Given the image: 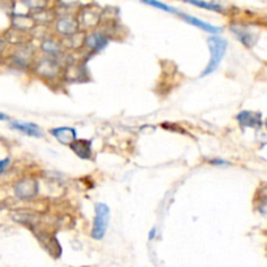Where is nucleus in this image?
I'll return each mask as SVG.
<instances>
[{
  "mask_svg": "<svg viewBox=\"0 0 267 267\" xmlns=\"http://www.w3.org/2000/svg\"><path fill=\"white\" fill-rule=\"evenodd\" d=\"M207 46L210 48V63L205 68V70L202 72L201 77L209 76L212 72H215L216 68L219 67L220 62L223 60L226 51H227V42L223 38L216 37V35H211L207 38Z\"/></svg>",
  "mask_w": 267,
  "mask_h": 267,
  "instance_id": "f257e3e1",
  "label": "nucleus"
},
{
  "mask_svg": "<svg viewBox=\"0 0 267 267\" xmlns=\"http://www.w3.org/2000/svg\"><path fill=\"white\" fill-rule=\"evenodd\" d=\"M110 207L106 203H97L94 224H93L92 237L94 240H102L110 224Z\"/></svg>",
  "mask_w": 267,
  "mask_h": 267,
  "instance_id": "f03ea898",
  "label": "nucleus"
},
{
  "mask_svg": "<svg viewBox=\"0 0 267 267\" xmlns=\"http://www.w3.org/2000/svg\"><path fill=\"white\" fill-rule=\"evenodd\" d=\"M15 193L20 200H32L38 193V181L33 177H25L15 185Z\"/></svg>",
  "mask_w": 267,
  "mask_h": 267,
  "instance_id": "7ed1b4c3",
  "label": "nucleus"
},
{
  "mask_svg": "<svg viewBox=\"0 0 267 267\" xmlns=\"http://www.w3.org/2000/svg\"><path fill=\"white\" fill-rule=\"evenodd\" d=\"M80 22L69 15L62 16L56 22V29L62 35H74L78 32Z\"/></svg>",
  "mask_w": 267,
  "mask_h": 267,
  "instance_id": "20e7f679",
  "label": "nucleus"
},
{
  "mask_svg": "<svg viewBox=\"0 0 267 267\" xmlns=\"http://www.w3.org/2000/svg\"><path fill=\"white\" fill-rule=\"evenodd\" d=\"M51 134L54 135L62 145H66V146H70L77 139L76 129L69 128V127H62V128L52 129Z\"/></svg>",
  "mask_w": 267,
  "mask_h": 267,
  "instance_id": "39448f33",
  "label": "nucleus"
},
{
  "mask_svg": "<svg viewBox=\"0 0 267 267\" xmlns=\"http://www.w3.org/2000/svg\"><path fill=\"white\" fill-rule=\"evenodd\" d=\"M59 64L51 58H44L42 59L37 66V72L40 74V76L48 77H55L56 74L59 73Z\"/></svg>",
  "mask_w": 267,
  "mask_h": 267,
  "instance_id": "423d86ee",
  "label": "nucleus"
},
{
  "mask_svg": "<svg viewBox=\"0 0 267 267\" xmlns=\"http://www.w3.org/2000/svg\"><path fill=\"white\" fill-rule=\"evenodd\" d=\"M70 149L74 151L77 157L82 158V159H90L92 158V142L88 139H76Z\"/></svg>",
  "mask_w": 267,
  "mask_h": 267,
  "instance_id": "0eeeda50",
  "label": "nucleus"
},
{
  "mask_svg": "<svg viewBox=\"0 0 267 267\" xmlns=\"http://www.w3.org/2000/svg\"><path fill=\"white\" fill-rule=\"evenodd\" d=\"M179 15L183 17L184 21L189 22V24H192V25L197 26V28H200V29H202V30H205V32H207V33H212V34L222 33V29H220V28H218V26H214V25H210V24H207V22L202 21V20L197 19V17H194V16L185 15V13H181V12H180Z\"/></svg>",
  "mask_w": 267,
  "mask_h": 267,
  "instance_id": "6e6552de",
  "label": "nucleus"
},
{
  "mask_svg": "<svg viewBox=\"0 0 267 267\" xmlns=\"http://www.w3.org/2000/svg\"><path fill=\"white\" fill-rule=\"evenodd\" d=\"M11 128L22 132L24 134H28L30 137H43V133L38 128V125L33 124V123H21V121H16L12 123Z\"/></svg>",
  "mask_w": 267,
  "mask_h": 267,
  "instance_id": "1a4fd4ad",
  "label": "nucleus"
},
{
  "mask_svg": "<svg viewBox=\"0 0 267 267\" xmlns=\"http://www.w3.org/2000/svg\"><path fill=\"white\" fill-rule=\"evenodd\" d=\"M85 43L93 51H100V50L106 47L107 43H108V39L100 33H92L86 37Z\"/></svg>",
  "mask_w": 267,
  "mask_h": 267,
  "instance_id": "9d476101",
  "label": "nucleus"
},
{
  "mask_svg": "<svg viewBox=\"0 0 267 267\" xmlns=\"http://www.w3.org/2000/svg\"><path fill=\"white\" fill-rule=\"evenodd\" d=\"M237 121L242 127H250V128H256L261 124V115L253 114L249 111H244L237 115Z\"/></svg>",
  "mask_w": 267,
  "mask_h": 267,
  "instance_id": "9b49d317",
  "label": "nucleus"
},
{
  "mask_svg": "<svg viewBox=\"0 0 267 267\" xmlns=\"http://www.w3.org/2000/svg\"><path fill=\"white\" fill-rule=\"evenodd\" d=\"M32 59H33V51H32V48L28 47V46H21L19 47V50L15 52V55H13V60H15L16 64H19L21 67L28 66L30 62H32Z\"/></svg>",
  "mask_w": 267,
  "mask_h": 267,
  "instance_id": "f8f14e48",
  "label": "nucleus"
},
{
  "mask_svg": "<svg viewBox=\"0 0 267 267\" xmlns=\"http://www.w3.org/2000/svg\"><path fill=\"white\" fill-rule=\"evenodd\" d=\"M234 34L238 38V40L242 44H245L248 47H252L253 44L256 43V35L252 34L250 32H246L245 29H240V28H232Z\"/></svg>",
  "mask_w": 267,
  "mask_h": 267,
  "instance_id": "ddd939ff",
  "label": "nucleus"
},
{
  "mask_svg": "<svg viewBox=\"0 0 267 267\" xmlns=\"http://www.w3.org/2000/svg\"><path fill=\"white\" fill-rule=\"evenodd\" d=\"M13 25L17 30L20 32H26V30H30L34 26L33 20L28 19L26 16L19 15L17 17H15V21H13Z\"/></svg>",
  "mask_w": 267,
  "mask_h": 267,
  "instance_id": "4468645a",
  "label": "nucleus"
},
{
  "mask_svg": "<svg viewBox=\"0 0 267 267\" xmlns=\"http://www.w3.org/2000/svg\"><path fill=\"white\" fill-rule=\"evenodd\" d=\"M42 50H43L44 52L50 54V55H55V54H58L60 48H59V44L56 43V40L46 39L43 43H42Z\"/></svg>",
  "mask_w": 267,
  "mask_h": 267,
  "instance_id": "2eb2a0df",
  "label": "nucleus"
},
{
  "mask_svg": "<svg viewBox=\"0 0 267 267\" xmlns=\"http://www.w3.org/2000/svg\"><path fill=\"white\" fill-rule=\"evenodd\" d=\"M188 4H192V5H196V7L206 8V9H210V11H218L220 12L223 9V7L218 3H210V1H188Z\"/></svg>",
  "mask_w": 267,
  "mask_h": 267,
  "instance_id": "dca6fc26",
  "label": "nucleus"
},
{
  "mask_svg": "<svg viewBox=\"0 0 267 267\" xmlns=\"http://www.w3.org/2000/svg\"><path fill=\"white\" fill-rule=\"evenodd\" d=\"M99 21V16L97 13L92 11H84L82 13V22H84L86 26H93L98 24Z\"/></svg>",
  "mask_w": 267,
  "mask_h": 267,
  "instance_id": "f3484780",
  "label": "nucleus"
},
{
  "mask_svg": "<svg viewBox=\"0 0 267 267\" xmlns=\"http://www.w3.org/2000/svg\"><path fill=\"white\" fill-rule=\"evenodd\" d=\"M143 3L147 4V5H151V7L163 9V11H166V12H169V13H180L179 9L169 7V5H167V4H165V3H161V1H143Z\"/></svg>",
  "mask_w": 267,
  "mask_h": 267,
  "instance_id": "a211bd4d",
  "label": "nucleus"
},
{
  "mask_svg": "<svg viewBox=\"0 0 267 267\" xmlns=\"http://www.w3.org/2000/svg\"><path fill=\"white\" fill-rule=\"evenodd\" d=\"M46 4L47 3H44V1H26L25 5L28 8H37V9H40V8H43L46 7Z\"/></svg>",
  "mask_w": 267,
  "mask_h": 267,
  "instance_id": "6ab92c4d",
  "label": "nucleus"
},
{
  "mask_svg": "<svg viewBox=\"0 0 267 267\" xmlns=\"http://www.w3.org/2000/svg\"><path fill=\"white\" fill-rule=\"evenodd\" d=\"M8 165H9V158H5V159H1V161H0V176H1V173L7 169Z\"/></svg>",
  "mask_w": 267,
  "mask_h": 267,
  "instance_id": "aec40b11",
  "label": "nucleus"
},
{
  "mask_svg": "<svg viewBox=\"0 0 267 267\" xmlns=\"http://www.w3.org/2000/svg\"><path fill=\"white\" fill-rule=\"evenodd\" d=\"M155 234H157V230H155V228H153V230L150 231V234H149V240H153L154 237H155Z\"/></svg>",
  "mask_w": 267,
  "mask_h": 267,
  "instance_id": "412c9836",
  "label": "nucleus"
},
{
  "mask_svg": "<svg viewBox=\"0 0 267 267\" xmlns=\"http://www.w3.org/2000/svg\"><path fill=\"white\" fill-rule=\"evenodd\" d=\"M212 165H226L227 162L226 161H220V159H214V161H211Z\"/></svg>",
  "mask_w": 267,
  "mask_h": 267,
  "instance_id": "4be33fe9",
  "label": "nucleus"
},
{
  "mask_svg": "<svg viewBox=\"0 0 267 267\" xmlns=\"http://www.w3.org/2000/svg\"><path fill=\"white\" fill-rule=\"evenodd\" d=\"M4 47H5V42H4L3 39H0V56H1V54H3Z\"/></svg>",
  "mask_w": 267,
  "mask_h": 267,
  "instance_id": "5701e85b",
  "label": "nucleus"
},
{
  "mask_svg": "<svg viewBox=\"0 0 267 267\" xmlns=\"http://www.w3.org/2000/svg\"><path fill=\"white\" fill-rule=\"evenodd\" d=\"M9 117L7 116V115H4V114H0V120H8Z\"/></svg>",
  "mask_w": 267,
  "mask_h": 267,
  "instance_id": "b1692460",
  "label": "nucleus"
}]
</instances>
